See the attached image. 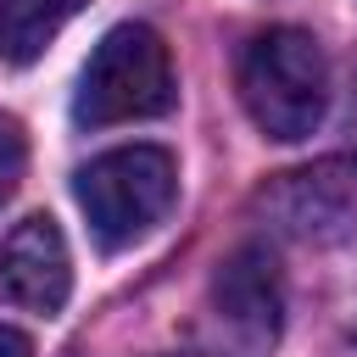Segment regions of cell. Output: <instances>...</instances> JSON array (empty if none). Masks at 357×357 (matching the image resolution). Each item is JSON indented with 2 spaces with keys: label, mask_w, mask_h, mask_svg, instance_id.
<instances>
[{
  "label": "cell",
  "mask_w": 357,
  "mask_h": 357,
  "mask_svg": "<svg viewBox=\"0 0 357 357\" xmlns=\"http://www.w3.org/2000/svg\"><path fill=\"white\" fill-rule=\"evenodd\" d=\"M240 100L268 139H307L329 106V67L307 28H262L240 56Z\"/></svg>",
  "instance_id": "6da1fadb"
},
{
  "label": "cell",
  "mask_w": 357,
  "mask_h": 357,
  "mask_svg": "<svg viewBox=\"0 0 357 357\" xmlns=\"http://www.w3.org/2000/svg\"><path fill=\"white\" fill-rule=\"evenodd\" d=\"M167 106H173V56L162 33L145 22H117L78 73L73 117L84 128H112L134 117H162Z\"/></svg>",
  "instance_id": "7a4b0ae2"
},
{
  "label": "cell",
  "mask_w": 357,
  "mask_h": 357,
  "mask_svg": "<svg viewBox=\"0 0 357 357\" xmlns=\"http://www.w3.org/2000/svg\"><path fill=\"white\" fill-rule=\"evenodd\" d=\"M73 195H78L95 240L106 251H123L167 218V206L178 195V162L162 145H123V151L95 156L89 167H78Z\"/></svg>",
  "instance_id": "3957f363"
},
{
  "label": "cell",
  "mask_w": 357,
  "mask_h": 357,
  "mask_svg": "<svg viewBox=\"0 0 357 357\" xmlns=\"http://www.w3.org/2000/svg\"><path fill=\"white\" fill-rule=\"evenodd\" d=\"M257 212L301 245H340L357 229V156H324L312 167L273 173L257 190Z\"/></svg>",
  "instance_id": "277c9868"
},
{
  "label": "cell",
  "mask_w": 357,
  "mask_h": 357,
  "mask_svg": "<svg viewBox=\"0 0 357 357\" xmlns=\"http://www.w3.org/2000/svg\"><path fill=\"white\" fill-rule=\"evenodd\" d=\"M0 284H6L11 301L33 307V312H61L67 307L73 257H67V240H61L56 218L33 212L0 240Z\"/></svg>",
  "instance_id": "5b68a950"
},
{
  "label": "cell",
  "mask_w": 357,
  "mask_h": 357,
  "mask_svg": "<svg viewBox=\"0 0 357 357\" xmlns=\"http://www.w3.org/2000/svg\"><path fill=\"white\" fill-rule=\"evenodd\" d=\"M212 301L218 312L245 335V340H273L279 335V312H284V290H279V268L268 257V245H240L218 262L212 279Z\"/></svg>",
  "instance_id": "8992f818"
},
{
  "label": "cell",
  "mask_w": 357,
  "mask_h": 357,
  "mask_svg": "<svg viewBox=\"0 0 357 357\" xmlns=\"http://www.w3.org/2000/svg\"><path fill=\"white\" fill-rule=\"evenodd\" d=\"M89 0H0V61L28 67Z\"/></svg>",
  "instance_id": "52a82bcc"
},
{
  "label": "cell",
  "mask_w": 357,
  "mask_h": 357,
  "mask_svg": "<svg viewBox=\"0 0 357 357\" xmlns=\"http://www.w3.org/2000/svg\"><path fill=\"white\" fill-rule=\"evenodd\" d=\"M22 167H28V139H22V123L11 112H0V206L11 201V190L22 184Z\"/></svg>",
  "instance_id": "ba28073f"
},
{
  "label": "cell",
  "mask_w": 357,
  "mask_h": 357,
  "mask_svg": "<svg viewBox=\"0 0 357 357\" xmlns=\"http://www.w3.org/2000/svg\"><path fill=\"white\" fill-rule=\"evenodd\" d=\"M0 357H33L28 335H22V329H6V324H0Z\"/></svg>",
  "instance_id": "9c48e42d"
},
{
  "label": "cell",
  "mask_w": 357,
  "mask_h": 357,
  "mask_svg": "<svg viewBox=\"0 0 357 357\" xmlns=\"http://www.w3.org/2000/svg\"><path fill=\"white\" fill-rule=\"evenodd\" d=\"M162 357H201V351H162Z\"/></svg>",
  "instance_id": "30bf717a"
}]
</instances>
